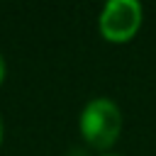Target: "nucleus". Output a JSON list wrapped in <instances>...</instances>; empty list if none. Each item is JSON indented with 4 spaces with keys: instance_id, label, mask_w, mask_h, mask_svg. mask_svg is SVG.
<instances>
[{
    "instance_id": "1",
    "label": "nucleus",
    "mask_w": 156,
    "mask_h": 156,
    "mask_svg": "<svg viewBox=\"0 0 156 156\" xmlns=\"http://www.w3.org/2000/svg\"><path fill=\"white\" fill-rule=\"evenodd\" d=\"M119 129H122V112L112 100L98 98L85 105L80 115V134L93 149L112 146L119 136Z\"/></svg>"
},
{
    "instance_id": "2",
    "label": "nucleus",
    "mask_w": 156,
    "mask_h": 156,
    "mask_svg": "<svg viewBox=\"0 0 156 156\" xmlns=\"http://www.w3.org/2000/svg\"><path fill=\"white\" fill-rule=\"evenodd\" d=\"M141 24V5L134 0H112L100 12V32L107 41H129Z\"/></svg>"
},
{
    "instance_id": "3",
    "label": "nucleus",
    "mask_w": 156,
    "mask_h": 156,
    "mask_svg": "<svg viewBox=\"0 0 156 156\" xmlns=\"http://www.w3.org/2000/svg\"><path fill=\"white\" fill-rule=\"evenodd\" d=\"M2 78H5V61H2V56H0V83H2Z\"/></svg>"
},
{
    "instance_id": "4",
    "label": "nucleus",
    "mask_w": 156,
    "mask_h": 156,
    "mask_svg": "<svg viewBox=\"0 0 156 156\" xmlns=\"http://www.w3.org/2000/svg\"><path fill=\"white\" fill-rule=\"evenodd\" d=\"M0 144H2V122H0Z\"/></svg>"
}]
</instances>
